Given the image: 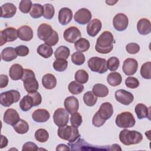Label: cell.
<instances>
[{
    "label": "cell",
    "instance_id": "cell-30",
    "mask_svg": "<svg viewBox=\"0 0 151 151\" xmlns=\"http://www.w3.org/2000/svg\"><path fill=\"white\" fill-rule=\"evenodd\" d=\"M122 81V76L119 73L112 72L108 74L107 77V81L109 85L116 87L120 85Z\"/></svg>",
    "mask_w": 151,
    "mask_h": 151
},
{
    "label": "cell",
    "instance_id": "cell-49",
    "mask_svg": "<svg viewBox=\"0 0 151 151\" xmlns=\"http://www.w3.org/2000/svg\"><path fill=\"white\" fill-rule=\"evenodd\" d=\"M126 50L128 53L131 54H134L139 51L140 46L136 43L130 42L126 45Z\"/></svg>",
    "mask_w": 151,
    "mask_h": 151
},
{
    "label": "cell",
    "instance_id": "cell-24",
    "mask_svg": "<svg viewBox=\"0 0 151 151\" xmlns=\"http://www.w3.org/2000/svg\"><path fill=\"white\" fill-rule=\"evenodd\" d=\"M49 112L45 109H37L32 114V119L38 123H44L50 119Z\"/></svg>",
    "mask_w": 151,
    "mask_h": 151
},
{
    "label": "cell",
    "instance_id": "cell-37",
    "mask_svg": "<svg viewBox=\"0 0 151 151\" xmlns=\"http://www.w3.org/2000/svg\"><path fill=\"white\" fill-rule=\"evenodd\" d=\"M68 89L70 93L72 94H78L84 90V86L80 83H78L76 81H71L68 86Z\"/></svg>",
    "mask_w": 151,
    "mask_h": 151
},
{
    "label": "cell",
    "instance_id": "cell-7",
    "mask_svg": "<svg viewBox=\"0 0 151 151\" xmlns=\"http://www.w3.org/2000/svg\"><path fill=\"white\" fill-rule=\"evenodd\" d=\"M89 68L93 72L103 74L107 71V61L106 59L98 57L90 58L87 62Z\"/></svg>",
    "mask_w": 151,
    "mask_h": 151
},
{
    "label": "cell",
    "instance_id": "cell-9",
    "mask_svg": "<svg viewBox=\"0 0 151 151\" xmlns=\"http://www.w3.org/2000/svg\"><path fill=\"white\" fill-rule=\"evenodd\" d=\"M68 113L63 108H58L54 113V122L58 127L67 125L68 122Z\"/></svg>",
    "mask_w": 151,
    "mask_h": 151
},
{
    "label": "cell",
    "instance_id": "cell-16",
    "mask_svg": "<svg viewBox=\"0 0 151 151\" xmlns=\"http://www.w3.org/2000/svg\"><path fill=\"white\" fill-rule=\"evenodd\" d=\"M53 31L54 30L50 25L45 23L41 24L38 28L37 35L40 40L45 42L52 35Z\"/></svg>",
    "mask_w": 151,
    "mask_h": 151
},
{
    "label": "cell",
    "instance_id": "cell-42",
    "mask_svg": "<svg viewBox=\"0 0 151 151\" xmlns=\"http://www.w3.org/2000/svg\"><path fill=\"white\" fill-rule=\"evenodd\" d=\"M140 74L145 79L151 78V63L150 61L144 63L140 68Z\"/></svg>",
    "mask_w": 151,
    "mask_h": 151
},
{
    "label": "cell",
    "instance_id": "cell-55",
    "mask_svg": "<svg viewBox=\"0 0 151 151\" xmlns=\"http://www.w3.org/2000/svg\"><path fill=\"white\" fill-rule=\"evenodd\" d=\"M8 139L7 138L3 136V135H1V149H2L5 147H6L8 145Z\"/></svg>",
    "mask_w": 151,
    "mask_h": 151
},
{
    "label": "cell",
    "instance_id": "cell-50",
    "mask_svg": "<svg viewBox=\"0 0 151 151\" xmlns=\"http://www.w3.org/2000/svg\"><path fill=\"white\" fill-rule=\"evenodd\" d=\"M15 52L17 55L21 57H24L29 54V48L25 45H21L17 46L15 48Z\"/></svg>",
    "mask_w": 151,
    "mask_h": 151
},
{
    "label": "cell",
    "instance_id": "cell-2",
    "mask_svg": "<svg viewBox=\"0 0 151 151\" xmlns=\"http://www.w3.org/2000/svg\"><path fill=\"white\" fill-rule=\"evenodd\" d=\"M114 42L113 34L108 31H105L97 39L95 49L101 54H107L111 52Z\"/></svg>",
    "mask_w": 151,
    "mask_h": 151
},
{
    "label": "cell",
    "instance_id": "cell-31",
    "mask_svg": "<svg viewBox=\"0 0 151 151\" xmlns=\"http://www.w3.org/2000/svg\"><path fill=\"white\" fill-rule=\"evenodd\" d=\"M33 106H34V101L32 97L29 94L24 96L19 102V107L24 111L29 110Z\"/></svg>",
    "mask_w": 151,
    "mask_h": 151
},
{
    "label": "cell",
    "instance_id": "cell-20",
    "mask_svg": "<svg viewBox=\"0 0 151 151\" xmlns=\"http://www.w3.org/2000/svg\"><path fill=\"white\" fill-rule=\"evenodd\" d=\"M73 12L68 8H63L60 9L58 12V21L62 25L68 24L72 19Z\"/></svg>",
    "mask_w": 151,
    "mask_h": 151
},
{
    "label": "cell",
    "instance_id": "cell-26",
    "mask_svg": "<svg viewBox=\"0 0 151 151\" xmlns=\"http://www.w3.org/2000/svg\"><path fill=\"white\" fill-rule=\"evenodd\" d=\"M137 29L141 35H147L151 31L150 22L146 18L140 19L137 24Z\"/></svg>",
    "mask_w": 151,
    "mask_h": 151
},
{
    "label": "cell",
    "instance_id": "cell-22",
    "mask_svg": "<svg viewBox=\"0 0 151 151\" xmlns=\"http://www.w3.org/2000/svg\"><path fill=\"white\" fill-rule=\"evenodd\" d=\"M1 17L4 18H12L16 14L17 8L12 3H5L1 6Z\"/></svg>",
    "mask_w": 151,
    "mask_h": 151
},
{
    "label": "cell",
    "instance_id": "cell-6",
    "mask_svg": "<svg viewBox=\"0 0 151 151\" xmlns=\"http://www.w3.org/2000/svg\"><path fill=\"white\" fill-rule=\"evenodd\" d=\"M115 123L119 127L127 129L134 126L136 121L132 113L129 111H124L116 116Z\"/></svg>",
    "mask_w": 151,
    "mask_h": 151
},
{
    "label": "cell",
    "instance_id": "cell-41",
    "mask_svg": "<svg viewBox=\"0 0 151 151\" xmlns=\"http://www.w3.org/2000/svg\"><path fill=\"white\" fill-rule=\"evenodd\" d=\"M68 65V62L65 59L58 58L53 63V68L55 70L61 72L66 70Z\"/></svg>",
    "mask_w": 151,
    "mask_h": 151
},
{
    "label": "cell",
    "instance_id": "cell-4",
    "mask_svg": "<svg viewBox=\"0 0 151 151\" xmlns=\"http://www.w3.org/2000/svg\"><path fill=\"white\" fill-rule=\"evenodd\" d=\"M23 81L24 87L28 93L36 92L38 89L39 84L35 78L33 71L30 69H24V74L21 78Z\"/></svg>",
    "mask_w": 151,
    "mask_h": 151
},
{
    "label": "cell",
    "instance_id": "cell-17",
    "mask_svg": "<svg viewBox=\"0 0 151 151\" xmlns=\"http://www.w3.org/2000/svg\"><path fill=\"white\" fill-rule=\"evenodd\" d=\"M3 119L5 123L12 126L20 120L18 113L14 109H7L4 113Z\"/></svg>",
    "mask_w": 151,
    "mask_h": 151
},
{
    "label": "cell",
    "instance_id": "cell-19",
    "mask_svg": "<svg viewBox=\"0 0 151 151\" xmlns=\"http://www.w3.org/2000/svg\"><path fill=\"white\" fill-rule=\"evenodd\" d=\"M64 106L67 111L72 114L78 111L79 102L78 99L74 96H69L65 99Z\"/></svg>",
    "mask_w": 151,
    "mask_h": 151
},
{
    "label": "cell",
    "instance_id": "cell-56",
    "mask_svg": "<svg viewBox=\"0 0 151 151\" xmlns=\"http://www.w3.org/2000/svg\"><path fill=\"white\" fill-rule=\"evenodd\" d=\"M56 150H70V149L65 144H60L56 147Z\"/></svg>",
    "mask_w": 151,
    "mask_h": 151
},
{
    "label": "cell",
    "instance_id": "cell-40",
    "mask_svg": "<svg viewBox=\"0 0 151 151\" xmlns=\"http://www.w3.org/2000/svg\"><path fill=\"white\" fill-rule=\"evenodd\" d=\"M34 136L35 139L41 143L47 142L49 138V134L44 129H39L36 130Z\"/></svg>",
    "mask_w": 151,
    "mask_h": 151
},
{
    "label": "cell",
    "instance_id": "cell-36",
    "mask_svg": "<svg viewBox=\"0 0 151 151\" xmlns=\"http://www.w3.org/2000/svg\"><path fill=\"white\" fill-rule=\"evenodd\" d=\"M44 7L40 4H34L29 11V14L33 18H38L43 15Z\"/></svg>",
    "mask_w": 151,
    "mask_h": 151
},
{
    "label": "cell",
    "instance_id": "cell-14",
    "mask_svg": "<svg viewBox=\"0 0 151 151\" xmlns=\"http://www.w3.org/2000/svg\"><path fill=\"white\" fill-rule=\"evenodd\" d=\"M115 99L123 105H129L133 101L134 96L130 92L120 89L115 92Z\"/></svg>",
    "mask_w": 151,
    "mask_h": 151
},
{
    "label": "cell",
    "instance_id": "cell-51",
    "mask_svg": "<svg viewBox=\"0 0 151 151\" xmlns=\"http://www.w3.org/2000/svg\"><path fill=\"white\" fill-rule=\"evenodd\" d=\"M58 39H59V38H58V33L55 31L54 30L52 35L44 42H45V44H46L50 46H54L57 44V42L58 41Z\"/></svg>",
    "mask_w": 151,
    "mask_h": 151
},
{
    "label": "cell",
    "instance_id": "cell-27",
    "mask_svg": "<svg viewBox=\"0 0 151 151\" xmlns=\"http://www.w3.org/2000/svg\"><path fill=\"white\" fill-rule=\"evenodd\" d=\"M42 84L46 89L51 90L54 88L57 85L55 77L50 73L45 74L42 78Z\"/></svg>",
    "mask_w": 151,
    "mask_h": 151
},
{
    "label": "cell",
    "instance_id": "cell-35",
    "mask_svg": "<svg viewBox=\"0 0 151 151\" xmlns=\"http://www.w3.org/2000/svg\"><path fill=\"white\" fill-rule=\"evenodd\" d=\"M70 50L66 46L58 47L54 52V55L56 59L62 58L67 60L70 55Z\"/></svg>",
    "mask_w": 151,
    "mask_h": 151
},
{
    "label": "cell",
    "instance_id": "cell-46",
    "mask_svg": "<svg viewBox=\"0 0 151 151\" xmlns=\"http://www.w3.org/2000/svg\"><path fill=\"white\" fill-rule=\"evenodd\" d=\"M32 2L30 0H22L19 5V9L21 12L24 14L28 13L32 7Z\"/></svg>",
    "mask_w": 151,
    "mask_h": 151
},
{
    "label": "cell",
    "instance_id": "cell-3",
    "mask_svg": "<svg viewBox=\"0 0 151 151\" xmlns=\"http://www.w3.org/2000/svg\"><path fill=\"white\" fill-rule=\"evenodd\" d=\"M119 139L123 145L129 146L140 143L143 140V136L137 131L124 129L119 133Z\"/></svg>",
    "mask_w": 151,
    "mask_h": 151
},
{
    "label": "cell",
    "instance_id": "cell-44",
    "mask_svg": "<svg viewBox=\"0 0 151 151\" xmlns=\"http://www.w3.org/2000/svg\"><path fill=\"white\" fill-rule=\"evenodd\" d=\"M85 56L81 52H76L71 55V61L77 65H82L85 61Z\"/></svg>",
    "mask_w": 151,
    "mask_h": 151
},
{
    "label": "cell",
    "instance_id": "cell-10",
    "mask_svg": "<svg viewBox=\"0 0 151 151\" xmlns=\"http://www.w3.org/2000/svg\"><path fill=\"white\" fill-rule=\"evenodd\" d=\"M1 46L6 42H12L16 40L18 38V31L13 27H8L1 31Z\"/></svg>",
    "mask_w": 151,
    "mask_h": 151
},
{
    "label": "cell",
    "instance_id": "cell-25",
    "mask_svg": "<svg viewBox=\"0 0 151 151\" xmlns=\"http://www.w3.org/2000/svg\"><path fill=\"white\" fill-rule=\"evenodd\" d=\"M24 74V69L19 64H14L12 65L9 71L10 78L15 81L21 79Z\"/></svg>",
    "mask_w": 151,
    "mask_h": 151
},
{
    "label": "cell",
    "instance_id": "cell-11",
    "mask_svg": "<svg viewBox=\"0 0 151 151\" xmlns=\"http://www.w3.org/2000/svg\"><path fill=\"white\" fill-rule=\"evenodd\" d=\"M129 24V19L123 13H119L116 14L113 19V25L114 29L118 31H124Z\"/></svg>",
    "mask_w": 151,
    "mask_h": 151
},
{
    "label": "cell",
    "instance_id": "cell-29",
    "mask_svg": "<svg viewBox=\"0 0 151 151\" xmlns=\"http://www.w3.org/2000/svg\"><path fill=\"white\" fill-rule=\"evenodd\" d=\"M92 92L97 97H104L108 95L109 89L105 85L100 83H97L93 87Z\"/></svg>",
    "mask_w": 151,
    "mask_h": 151
},
{
    "label": "cell",
    "instance_id": "cell-21",
    "mask_svg": "<svg viewBox=\"0 0 151 151\" xmlns=\"http://www.w3.org/2000/svg\"><path fill=\"white\" fill-rule=\"evenodd\" d=\"M17 31L18 38L22 41H28L33 38V31L29 26H21L18 29Z\"/></svg>",
    "mask_w": 151,
    "mask_h": 151
},
{
    "label": "cell",
    "instance_id": "cell-57",
    "mask_svg": "<svg viewBox=\"0 0 151 151\" xmlns=\"http://www.w3.org/2000/svg\"><path fill=\"white\" fill-rule=\"evenodd\" d=\"M117 1H106V2L107 3V4H108L109 5H113L114 4H116V2H117Z\"/></svg>",
    "mask_w": 151,
    "mask_h": 151
},
{
    "label": "cell",
    "instance_id": "cell-52",
    "mask_svg": "<svg viewBox=\"0 0 151 151\" xmlns=\"http://www.w3.org/2000/svg\"><path fill=\"white\" fill-rule=\"evenodd\" d=\"M29 94L32 97L34 101V106H37L41 104L42 101V97L39 92H34L32 93H29Z\"/></svg>",
    "mask_w": 151,
    "mask_h": 151
},
{
    "label": "cell",
    "instance_id": "cell-43",
    "mask_svg": "<svg viewBox=\"0 0 151 151\" xmlns=\"http://www.w3.org/2000/svg\"><path fill=\"white\" fill-rule=\"evenodd\" d=\"M43 17L47 19H51L53 18L55 14L54 7L50 4H45L44 6Z\"/></svg>",
    "mask_w": 151,
    "mask_h": 151
},
{
    "label": "cell",
    "instance_id": "cell-1",
    "mask_svg": "<svg viewBox=\"0 0 151 151\" xmlns=\"http://www.w3.org/2000/svg\"><path fill=\"white\" fill-rule=\"evenodd\" d=\"M113 113L112 104L109 102H105L101 104L99 110L93 116V124L97 127L102 126L106 121L109 119Z\"/></svg>",
    "mask_w": 151,
    "mask_h": 151
},
{
    "label": "cell",
    "instance_id": "cell-39",
    "mask_svg": "<svg viewBox=\"0 0 151 151\" xmlns=\"http://www.w3.org/2000/svg\"><path fill=\"white\" fill-rule=\"evenodd\" d=\"M74 78L77 82L80 84H85L88 80V74L84 70H78L75 73Z\"/></svg>",
    "mask_w": 151,
    "mask_h": 151
},
{
    "label": "cell",
    "instance_id": "cell-5",
    "mask_svg": "<svg viewBox=\"0 0 151 151\" xmlns=\"http://www.w3.org/2000/svg\"><path fill=\"white\" fill-rule=\"evenodd\" d=\"M57 134L60 138L67 140L69 143L75 142L80 136L77 127L68 125L59 127Z\"/></svg>",
    "mask_w": 151,
    "mask_h": 151
},
{
    "label": "cell",
    "instance_id": "cell-13",
    "mask_svg": "<svg viewBox=\"0 0 151 151\" xmlns=\"http://www.w3.org/2000/svg\"><path fill=\"white\" fill-rule=\"evenodd\" d=\"M80 31L76 27L72 26L67 28L63 34L64 40L70 43H75L81 38Z\"/></svg>",
    "mask_w": 151,
    "mask_h": 151
},
{
    "label": "cell",
    "instance_id": "cell-38",
    "mask_svg": "<svg viewBox=\"0 0 151 151\" xmlns=\"http://www.w3.org/2000/svg\"><path fill=\"white\" fill-rule=\"evenodd\" d=\"M97 97L92 91H87L83 96V101L87 106H93L97 102Z\"/></svg>",
    "mask_w": 151,
    "mask_h": 151
},
{
    "label": "cell",
    "instance_id": "cell-32",
    "mask_svg": "<svg viewBox=\"0 0 151 151\" xmlns=\"http://www.w3.org/2000/svg\"><path fill=\"white\" fill-rule=\"evenodd\" d=\"M37 51L39 55L45 58H50L53 54V50L52 47L46 44L40 45L37 48Z\"/></svg>",
    "mask_w": 151,
    "mask_h": 151
},
{
    "label": "cell",
    "instance_id": "cell-34",
    "mask_svg": "<svg viewBox=\"0 0 151 151\" xmlns=\"http://www.w3.org/2000/svg\"><path fill=\"white\" fill-rule=\"evenodd\" d=\"M14 129L18 134H25L29 130V125L28 123L22 119H20L15 125L13 126Z\"/></svg>",
    "mask_w": 151,
    "mask_h": 151
},
{
    "label": "cell",
    "instance_id": "cell-48",
    "mask_svg": "<svg viewBox=\"0 0 151 151\" xmlns=\"http://www.w3.org/2000/svg\"><path fill=\"white\" fill-rule=\"evenodd\" d=\"M125 84L130 88H136L139 86V80L134 77H129L125 80Z\"/></svg>",
    "mask_w": 151,
    "mask_h": 151
},
{
    "label": "cell",
    "instance_id": "cell-45",
    "mask_svg": "<svg viewBox=\"0 0 151 151\" xmlns=\"http://www.w3.org/2000/svg\"><path fill=\"white\" fill-rule=\"evenodd\" d=\"M119 60L116 57H111L109 58L107 61V69L111 71H116L119 68Z\"/></svg>",
    "mask_w": 151,
    "mask_h": 151
},
{
    "label": "cell",
    "instance_id": "cell-33",
    "mask_svg": "<svg viewBox=\"0 0 151 151\" xmlns=\"http://www.w3.org/2000/svg\"><path fill=\"white\" fill-rule=\"evenodd\" d=\"M90 44L89 41L83 38H80L74 43V47L78 52L87 51L90 48Z\"/></svg>",
    "mask_w": 151,
    "mask_h": 151
},
{
    "label": "cell",
    "instance_id": "cell-15",
    "mask_svg": "<svg viewBox=\"0 0 151 151\" xmlns=\"http://www.w3.org/2000/svg\"><path fill=\"white\" fill-rule=\"evenodd\" d=\"M138 68L137 61L132 58L126 59L123 64L122 69L124 73L127 76H132L136 73Z\"/></svg>",
    "mask_w": 151,
    "mask_h": 151
},
{
    "label": "cell",
    "instance_id": "cell-8",
    "mask_svg": "<svg viewBox=\"0 0 151 151\" xmlns=\"http://www.w3.org/2000/svg\"><path fill=\"white\" fill-rule=\"evenodd\" d=\"M21 94L17 90H11L1 93L0 103L4 107H9L13 103L19 101Z\"/></svg>",
    "mask_w": 151,
    "mask_h": 151
},
{
    "label": "cell",
    "instance_id": "cell-53",
    "mask_svg": "<svg viewBox=\"0 0 151 151\" xmlns=\"http://www.w3.org/2000/svg\"><path fill=\"white\" fill-rule=\"evenodd\" d=\"M22 150L23 151L24 150H37L38 147L35 143L32 142H28L23 145Z\"/></svg>",
    "mask_w": 151,
    "mask_h": 151
},
{
    "label": "cell",
    "instance_id": "cell-18",
    "mask_svg": "<svg viewBox=\"0 0 151 151\" xmlns=\"http://www.w3.org/2000/svg\"><path fill=\"white\" fill-rule=\"evenodd\" d=\"M102 27L101 22L100 19L95 18L90 21L87 25V32L90 37H95L100 31Z\"/></svg>",
    "mask_w": 151,
    "mask_h": 151
},
{
    "label": "cell",
    "instance_id": "cell-54",
    "mask_svg": "<svg viewBox=\"0 0 151 151\" xmlns=\"http://www.w3.org/2000/svg\"><path fill=\"white\" fill-rule=\"evenodd\" d=\"M8 77L5 74L0 76V88H2L7 86L8 84Z\"/></svg>",
    "mask_w": 151,
    "mask_h": 151
},
{
    "label": "cell",
    "instance_id": "cell-23",
    "mask_svg": "<svg viewBox=\"0 0 151 151\" xmlns=\"http://www.w3.org/2000/svg\"><path fill=\"white\" fill-rule=\"evenodd\" d=\"M134 111L139 119L148 118L150 120V107H147L146 105L142 103L137 104L134 108Z\"/></svg>",
    "mask_w": 151,
    "mask_h": 151
},
{
    "label": "cell",
    "instance_id": "cell-47",
    "mask_svg": "<svg viewBox=\"0 0 151 151\" xmlns=\"http://www.w3.org/2000/svg\"><path fill=\"white\" fill-rule=\"evenodd\" d=\"M82 122V116L79 113L76 112L71 114L70 117V123L72 126L76 127H78L81 124Z\"/></svg>",
    "mask_w": 151,
    "mask_h": 151
},
{
    "label": "cell",
    "instance_id": "cell-12",
    "mask_svg": "<svg viewBox=\"0 0 151 151\" xmlns=\"http://www.w3.org/2000/svg\"><path fill=\"white\" fill-rule=\"evenodd\" d=\"M92 15L91 12L84 8L78 9L74 14V21L80 25H85L88 24L91 19Z\"/></svg>",
    "mask_w": 151,
    "mask_h": 151
},
{
    "label": "cell",
    "instance_id": "cell-28",
    "mask_svg": "<svg viewBox=\"0 0 151 151\" xmlns=\"http://www.w3.org/2000/svg\"><path fill=\"white\" fill-rule=\"evenodd\" d=\"M17 57L15 50L11 47H6L3 49L1 52V58L2 60L9 62L11 61Z\"/></svg>",
    "mask_w": 151,
    "mask_h": 151
}]
</instances>
